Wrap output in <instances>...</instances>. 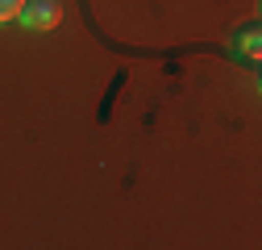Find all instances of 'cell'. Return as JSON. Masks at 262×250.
<instances>
[{"mask_svg":"<svg viewBox=\"0 0 262 250\" xmlns=\"http://www.w3.org/2000/svg\"><path fill=\"white\" fill-rule=\"evenodd\" d=\"M17 21L25 29H34V34H38V29H54L62 21V5H58V0H25Z\"/></svg>","mask_w":262,"mask_h":250,"instance_id":"6da1fadb","label":"cell"},{"mask_svg":"<svg viewBox=\"0 0 262 250\" xmlns=\"http://www.w3.org/2000/svg\"><path fill=\"white\" fill-rule=\"evenodd\" d=\"M21 5H25V0H0V25H9V21H17Z\"/></svg>","mask_w":262,"mask_h":250,"instance_id":"3957f363","label":"cell"},{"mask_svg":"<svg viewBox=\"0 0 262 250\" xmlns=\"http://www.w3.org/2000/svg\"><path fill=\"white\" fill-rule=\"evenodd\" d=\"M237 38H242V42H237V46H242V54H246V58H258V21L242 25V34H237Z\"/></svg>","mask_w":262,"mask_h":250,"instance_id":"7a4b0ae2","label":"cell"}]
</instances>
